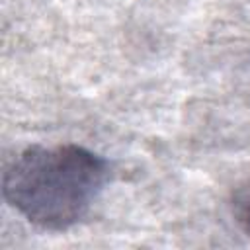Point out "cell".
Returning <instances> with one entry per match:
<instances>
[{
    "label": "cell",
    "instance_id": "obj_1",
    "mask_svg": "<svg viewBox=\"0 0 250 250\" xmlns=\"http://www.w3.org/2000/svg\"><path fill=\"white\" fill-rule=\"evenodd\" d=\"M107 178V160L80 145H35L6 166L2 195L31 225L64 230L88 215Z\"/></svg>",
    "mask_w": 250,
    "mask_h": 250
},
{
    "label": "cell",
    "instance_id": "obj_2",
    "mask_svg": "<svg viewBox=\"0 0 250 250\" xmlns=\"http://www.w3.org/2000/svg\"><path fill=\"white\" fill-rule=\"evenodd\" d=\"M236 215H238V221H240L242 229L250 236V184H248V188H244L238 193V199H236Z\"/></svg>",
    "mask_w": 250,
    "mask_h": 250
}]
</instances>
